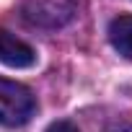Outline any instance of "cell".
I'll list each match as a JSON object with an SVG mask.
<instances>
[{"instance_id": "cell-2", "label": "cell", "mask_w": 132, "mask_h": 132, "mask_svg": "<svg viewBox=\"0 0 132 132\" xmlns=\"http://www.w3.org/2000/svg\"><path fill=\"white\" fill-rule=\"evenodd\" d=\"M78 11V0H21V13L31 26L60 29L73 21Z\"/></svg>"}, {"instance_id": "cell-6", "label": "cell", "mask_w": 132, "mask_h": 132, "mask_svg": "<svg viewBox=\"0 0 132 132\" xmlns=\"http://www.w3.org/2000/svg\"><path fill=\"white\" fill-rule=\"evenodd\" d=\"M109 132H132V122H122V124H114Z\"/></svg>"}, {"instance_id": "cell-4", "label": "cell", "mask_w": 132, "mask_h": 132, "mask_svg": "<svg viewBox=\"0 0 132 132\" xmlns=\"http://www.w3.org/2000/svg\"><path fill=\"white\" fill-rule=\"evenodd\" d=\"M109 42L122 57L132 60V16L124 13L109 23Z\"/></svg>"}, {"instance_id": "cell-1", "label": "cell", "mask_w": 132, "mask_h": 132, "mask_svg": "<svg viewBox=\"0 0 132 132\" xmlns=\"http://www.w3.org/2000/svg\"><path fill=\"white\" fill-rule=\"evenodd\" d=\"M34 111H36V98L26 86L0 78V124L21 127L34 117Z\"/></svg>"}, {"instance_id": "cell-3", "label": "cell", "mask_w": 132, "mask_h": 132, "mask_svg": "<svg viewBox=\"0 0 132 132\" xmlns=\"http://www.w3.org/2000/svg\"><path fill=\"white\" fill-rule=\"evenodd\" d=\"M0 62L8 68H31L36 62V52L16 34L0 29Z\"/></svg>"}, {"instance_id": "cell-5", "label": "cell", "mask_w": 132, "mask_h": 132, "mask_svg": "<svg viewBox=\"0 0 132 132\" xmlns=\"http://www.w3.org/2000/svg\"><path fill=\"white\" fill-rule=\"evenodd\" d=\"M47 132H78V127H75L73 122H65V119H60V122H52V124L47 127Z\"/></svg>"}]
</instances>
